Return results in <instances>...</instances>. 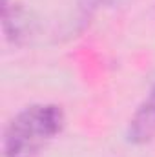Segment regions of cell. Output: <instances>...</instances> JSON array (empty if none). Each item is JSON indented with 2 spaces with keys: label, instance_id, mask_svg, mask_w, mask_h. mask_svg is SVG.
I'll use <instances>...</instances> for the list:
<instances>
[{
  "label": "cell",
  "instance_id": "277c9868",
  "mask_svg": "<svg viewBox=\"0 0 155 157\" xmlns=\"http://www.w3.org/2000/svg\"><path fill=\"white\" fill-rule=\"evenodd\" d=\"M150 93H153V95H155V86L152 88V91H150Z\"/></svg>",
  "mask_w": 155,
  "mask_h": 157
},
{
  "label": "cell",
  "instance_id": "3957f363",
  "mask_svg": "<svg viewBox=\"0 0 155 157\" xmlns=\"http://www.w3.org/2000/svg\"><path fill=\"white\" fill-rule=\"evenodd\" d=\"M126 137L131 144H146L155 139V95L150 93L148 99L135 110L130 119Z\"/></svg>",
  "mask_w": 155,
  "mask_h": 157
},
{
  "label": "cell",
  "instance_id": "6da1fadb",
  "mask_svg": "<svg viewBox=\"0 0 155 157\" xmlns=\"http://www.w3.org/2000/svg\"><path fill=\"white\" fill-rule=\"evenodd\" d=\"M64 112L59 104H31L9 121L4 132V157H40L64 128Z\"/></svg>",
  "mask_w": 155,
  "mask_h": 157
},
{
  "label": "cell",
  "instance_id": "7a4b0ae2",
  "mask_svg": "<svg viewBox=\"0 0 155 157\" xmlns=\"http://www.w3.org/2000/svg\"><path fill=\"white\" fill-rule=\"evenodd\" d=\"M2 28L6 39L13 44H22L35 31V20L29 11H26L18 4H9V0H2Z\"/></svg>",
  "mask_w": 155,
  "mask_h": 157
}]
</instances>
